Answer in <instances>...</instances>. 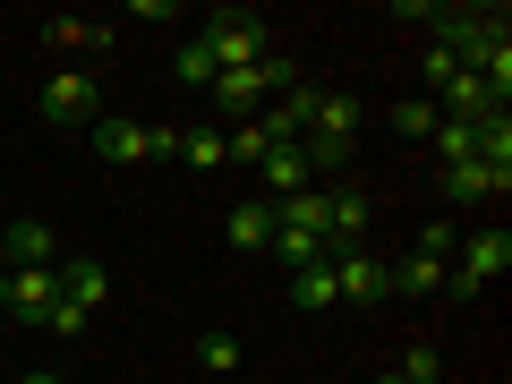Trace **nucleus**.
<instances>
[{
	"instance_id": "f257e3e1",
	"label": "nucleus",
	"mask_w": 512,
	"mask_h": 384,
	"mask_svg": "<svg viewBox=\"0 0 512 384\" xmlns=\"http://www.w3.org/2000/svg\"><path fill=\"white\" fill-rule=\"evenodd\" d=\"M350 137H359V103H350V94H316L308 128H299V146H308L316 180H333V171L350 163Z\"/></svg>"
},
{
	"instance_id": "aec40b11",
	"label": "nucleus",
	"mask_w": 512,
	"mask_h": 384,
	"mask_svg": "<svg viewBox=\"0 0 512 384\" xmlns=\"http://www.w3.org/2000/svg\"><path fill=\"white\" fill-rule=\"evenodd\" d=\"M436 120H444V111L427 103V94H410V103H393V128H402V137H436Z\"/></svg>"
},
{
	"instance_id": "2eb2a0df",
	"label": "nucleus",
	"mask_w": 512,
	"mask_h": 384,
	"mask_svg": "<svg viewBox=\"0 0 512 384\" xmlns=\"http://www.w3.org/2000/svg\"><path fill=\"white\" fill-rule=\"evenodd\" d=\"M222 239H231V248H265V239H274V205H265V197H248V205H239V214L231 222H222Z\"/></svg>"
},
{
	"instance_id": "0eeeda50",
	"label": "nucleus",
	"mask_w": 512,
	"mask_h": 384,
	"mask_svg": "<svg viewBox=\"0 0 512 384\" xmlns=\"http://www.w3.org/2000/svg\"><path fill=\"white\" fill-rule=\"evenodd\" d=\"M256 180H265V205H282V197H299V188H316V163H308V146H299V137H282V146H265Z\"/></svg>"
},
{
	"instance_id": "5701e85b",
	"label": "nucleus",
	"mask_w": 512,
	"mask_h": 384,
	"mask_svg": "<svg viewBox=\"0 0 512 384\" xmlns=\"http://www.w3.org/2000/svg\"><path fill=\"white\" fill-rule=\"evenodd\" d=\"M419 248H427V256H444V265H453V248H461V222H453V214H444V222H427V231H419Z\"/></svg>"
},
{
	"instance_id": "bb28decb",
	"label": "nucleus",
	"mask_w": 512,
	"mask_h": 384,
	"mask_svg": "<svg viewBox=\"0 0 512 384\" xmlns=\"http://www.w3.org/2000/svg\"><path fill=\"white\" fill-rule=\"evenodd\" d=\"M376 384H402V376H376Z\"/></svg>"
},
{
	"instance_id": "dca6fc26",
	"label": "nucleus",
	"mask_w": 512,
	"mask_h": 384,
	"mask_svg": "<svg viewBox=\"0 0 512 384\" xmlns=\"http://www.w3.org/2000/svg\"><path fill=\"white\" fill-rule=\"evenodd\" d=\"M43 35H52L60 52H103L111 26H94V18H77V9H60V18H43Z\"/></svg>"
},
{
	"instance_id": "a878e982",
	"label": "nucleus",
	"mask_w": 512,
	"mask_h": 384,
	"mask_svg": "<svg viewBox=\"0 0 512 384\" xmlns=\"http://www.w3.org/2000/svg\"><path fill=\"white\" fill-rule=\"evenodd\" d=\"M26 384H60V376H26Z\"/></svg>"
},
{
	"instance_id": "b1692460",
	"label": "nucleus",
	"mask_w": 512,
	"mask_h": 384,
	"mask_svg": "<svg viewBox=\"0 0 512 384\" xmlns=\"http://www.w3.org/2000/svg\"><path fill=\"white\" fill-rule=\"evenodd\" d=\"M197 359L205 367H239V342H231V333H197Z\"/></svg>"
},
{
	"instance_id": "7ed1b4c3",
	"label": "nucleus",
	"mask_w": 512,
	"mask_h": 384,
	"mask_svg": "<svg viewBox=\"0 0 512 384\" xmlns=\"http://www.w3.org/2000/svg\"><path fill=\"white\" fill-rule=\"evenodd\" d=\"M282 86H299V77H291V60H282V52H265V60H248V69H222L205 94H214L222 111H239V120H256V111L274 103Z\"/></svg>"
},
{
	"instance_id": "4be33fe9",
	"label": "nucleus",
	"mask_w": 512,
	"mask_h": 384,
	"mask_svg": "<svg viewBox=\"0 0 512 384\" xmlns=\"http://www.w3.org/2000/svg\"><path fill=\"white\" fill-rule=\"evenodd\" d=\"M393 376H402V384H436V376H444V359H436L427 342H410V359L393 367Z\"/></svg>"
},
{
	"instance_id": "9d476101",
	"label": "nucleus",
	"mask_w": 512,
	"mask_h": 384,
	"mask_svg": "<svg viewBox=\"0 0 512 384\" xmlns=\"http://www.w3.org/2000/svg\"><path fill=\"white\" fill-rule=\"evenodd\" d=\"M52 308H60V265H26V274H9V316H18V325H43Z\"/></svg>"
},
{
	"instance_id": "6ab92c4d",
	"label": "nucleus",
	"mask_w": 512,
	"mask_h": 384,
	"mask_svg": "<svg viewBox=\"0 0 512 384\" xmlns=\"http://www.w3.org/2000/svg\"><path fill=\"white\" fill-rule=\"evenodd\" d=\"M291 299H299V308H333V265H299V274H291Z\"/></svg>"
},
{
	"instance_id": "a211bd4d",
	"label": "nucleus",
	"mask_w": 512,
	"mask_h": 384,
	"mask_svg": "<svg viewBox=\"0 0 512 384\" xmlns=\"http://www.w3.org/2000/svg\"><path fill=\"white\" fill-rule=\"evenodd\" d=\"M436 154L444 163H470L478 154V120H436Z\"/></svg>"
},
{
	"instance_id": "4468645a",
	"label": "nucleus",
	"mask_w": 512,
	"mask_h": 384,
	"mask_svg": "<svg viewBox=\"0 0 512 384\" xmlns=\"http://www.w3.org/2000/svg\"><path fill=\"white\" fill-rule=\"evenodd\" d=\"M504 180H512V171L478 163V154H470V163H444V197H453V205H470V197H495Z\"/></svg>"
},
{
	"instance_id": "6e6552de",
	"label": "nucleus",
	"mask_w": 512,
	"mask_h": 384,
	"mask_svg": "<svg viewBox=\"0 0 512 384\" xmlns=\"http://www.w3.org/2000/svg\"><path fill=\"white\" fill-rule=\"evenodd\" d=\"M325 265H333V299H359V308L367 299H393V274H384L367 248H342V256H325Z\"/></svg>"
},
{
	"instance_id": "20e7f679",
	"label": "nucleus",
	"mask_w": 512,
	"mask_h": 384,
	"mask_svg": "<svg viewBox=\"0 0 512 384\" xmlns=\"http://www.w3.org/2000/svg\"><path fill=\"white\" fill-rule=\"evenodd\" d=\"M86 137H94V154H103V163H146V154H180V128H163V120H120V111H103V120H94Z\"/></svg>"
},
{
	"instance_id": "9b49d317",
	"label": "nucleus",
	"mask_w": 512,
	"mask_h": 384,
	"mask_svg": "<svg viewBox=\"0 0 512 384\" xmlns=\"http://www.w3.org/2000/svg\"><path fill=\"white\" fill-rule=\"evenodd\" d=\"M0 265H9V274H26V265H60V231H52V222H9V231H0Z\"/></svg>"
},
{
	"instance_id": "423d86ee",
	"label": "nucleus",
	"mask_w": 512,
	"mask_h": 384,
	"mask_svg": "<svg viewBox=\"0 0 512 384\" xmlns=\"http://www.w3.org/2000/svg\"><path fill=\"white\" fill-rule=\"evenodd\" d=\"M43 120L52 128H94L103 120V86H94L86 69H60L52 86H43Z\"/></svg>"
},
{
	"instance_id": "f03ea898",
	"label": "nucleus",
	"mask_w": 512,
	"mask_h": 384,
	"mask_svg": "<svg viewBox=\"0 0 512 384\" xmlns=\"http://www.w3.org/2000/svg\"><path fill=\"white\" fill-rule=\"evenodd\" d=\"M197 43H205V60H214V77H222V69H248V60L274 52V35H265L256 9H214V18L197 26Z\"/></svg>"
},
{
	"instance_id": "1a4fd4ad",
	"label": "nucleus",
	"mask_w": 512,
	"mask_h": 384,
	"mask_svg": "<svg viewBox=\"0 0 512 384\" xmlns=\"http://www.w3.org/2000/svg\"><path fill=\"white\" fill-rule=\"evenodd\" d=\"M359 231H367V188L333 180V188H325V256L359 248Z\"/></svg>"
},
{
	"instance_id": "393cba45",
	"label": "nucleus",
	"mask_w": 512,
	"mask_h": 384,
	"mask_svg": "<svg viewBox=\"0 0 512 384\" xmlns=\"http://www.w3.org/2000/svg\"><path fill=\"white\" fill-rule=\"evenodd\" d=\"M0 316H9V265H0Z\"/></svg>"
},
{
	"instance_id": "39448f33",
	"label": "nucleus",
	"mask_w": 512,
	"mask_h": 384,
	"mask_svg": "<svg viewBox=\"0 0 512 384\" xmlns=\"http://www.w3.org/2000/svg\"><path fill=\"white\" fill-rule=\"evenodd\" d=\"M461 265H453V282H444V291L453 299H478L487 291V282H504V265H512V239L504 231H461Z\"/></svg>"
},
{
	"instance_id": "f8f14e48",
	"label": "nucleus",
	"mask_w": 512,
	"mask_h": 384,
	"mask_svg": "<svg viewBox=\"0 0 512 384\" xmlns=\"http://www.w3.org/2000/svg\"><path fill=\"white\" fill-rule=\"evenodd\" d=\"M103 291H111V265L103 256H60V299H69V308H103Z\"/></svg>"
},
{
	"instance_id": "f3484780",
	"label": "nucleus",
	"mask_w": 512,
	"mask_h": 384,
	"mask_svg": "<svg viewBox=\"0 0 512 384\" xmlns=\"http://www.w3.org/2000/svg\"><path fill=\"white\" fill-rule=\"evenodd\" d=\"M180 163H188V171H222V128H214V120L180 128Z\"/></svg>"
},
{
	"instance_id": "412c9836",
	"label": "nucleus",
	"mask_w": 512,
	"mask_h": 384,
	"mask_svg": "<svg viewBox=\"0 0 512 384\" xmlns=\"http://www.w3.org/2000/svg\"><path fill=\"white\" fill-rule=\"evenodd\" d=\"M171 69H180V86H214V60H205V43H197V35L180 43V60H171Z\"/></svg>"
},
{
	"instance_id": "ddd939ff",
	"label": "nucleus",
	"mask_w": 512,
	"mask_h": 384,
	"mask_svg": "<svg viewBox=\"0 0 512 384\" xmlns=\"http://www.w3.org/2000/svg\"><path fill=\"white\" fill-rule=\"evenodd\" d=\"M384 274H393V291H410V299H436L444 282H453V265H444V256H427V248H410L402 265H384Z\"/></svg>"
}]
</instances>
